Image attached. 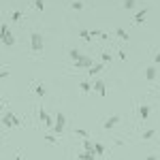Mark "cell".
<instances>
[{"mask_svg":"<svg viewBox=\"0 0 160 160\" xmlns=\"http://www.w3.org/2000/svg\"><path fill=\"white\" fill-rule=\"evenodd\" d=\"M15 160H24V158H22V156H15Z\"/></svg>","mask_w":160,"mask_h":160,"instance_id":"4dcf8cb0","label":"cell"},{"mask_svg":"<svg viewBox=\"0 0 160 160\" xmlns=\"http://www.w3.org/2000/svg\"><path fill=\"white\" fill-rule=\"evenodd\" d=\"M154 135H156V130H154V128H148V130H143V139H145V141L154 139Z\"/></svg>","mask_w":160,"mask_h":160,"instance_id":"2e32d148","label":"cell"},{"mask_svg":"<svg viewBox=\"0 0 160 160\" xmlns=\"http://www.w3.org/2000/svg\"><path fill=\"white\" fill-rule=\"evenodd\" d=\"M30 47H32V51H43V34L41 32H32L30 34Z\"/></svg>","mask_w":160,"mask_h":160,"instance_id":"3957f363","label":"cell"},{"mask_svg":"<svg viewBox=\"0 0 160 160\" xmlns=\"http://www.w3.org/2000/svg\"><path fill=\"white\" fill-rule=\"evenodd\" d=\"M68 56H71V60H73V62H79V60H81V56H83V53H81L79 49H71V51H68Z\"/></svg>","mask_w":160,"mask_h":160,"instance_id":"5bb4252c","label":"cell"},{"mask_svg":"<svg viewBox=\"0 0 160 160\" xmlns=\"http://www.w3.org/2000/svg\"><path fill=\"white\" fill-rule=\"evenodd\" d=\"M115 34H118V38H122V41H128V32H126L124 28H118Z\"/></svg>","mask_w":160,"mask_h":160,"instance_id":"9a60e30c","label":"cell"},{"mask_svg":"<svg viewBox=\"0 0 160 160\" xmlns=\"http://www.w3.org/2000/svg\"><path fill=\"white\" fill-rule=\"evenodd\" d=\"M92 64H94V58H90V56H81V60L75 62V66H77V68H90Z\"/></svg>","mask_w":160,"mask_h":160,"instance_id":"52a82bcc","label":"cell"},{"mask_svg":"<svg viewBox=\"0 0 160 160\" xmlns=\"http://www.w3.org/2000/svg\"><path fill=\"white\" fill-rule=\"evenodd\" d=\"M79 34H81V38H83V41H92V34H90L88 30H81Z\"/></svg>","mask_w":160,"mask_h":160,"instance_id":"d4e9b609","label":"cell"},{"mask_svg":"<svg viewBox=\"0 0 160 160\" xmlns=\"http://www.w3.org/2000/svg\"><path fill=\"white\" fill-rule=\"evenodd\" d=\"M81 90H83L86 94H90V92H92V83H90V81H81Z\"/></svg>","mask_w":160,"mask_h":160,"instance_id":"ffe728a7","label":"cell"},{"mask_svg":"<svg viewBox=\"0 0 160 160\" xmlns=\"http://www.w3.org/2000/svg\"><path fill=\"white\" fill-rule=\"evenodd\" d=\"M71 7H73L75 11H81V9H83V2H81V0H75V2L71 4Z\"/></svg>","mask_w":160,"mask_h":160,"instance_id":"7402d4cb","label":"cell"},{"mask_svg":"<svg viewBox=\"0 0 160 160\" xmlns=\"http://www.w3.org/2000/svg\"><path fill=\"white\" fill-rule=\"evenodd\" d=\"M145 15H148V7H143V9H139V11H137V15H135V24L139 26L141 22H145Z\"/></svg>","mask_w":160,"mask_h":160,"instance_id":"9c48e42d","label":"cell"},{"mask_svg":"<svg viewBox=\"0 0 160 160\" xmlns=\"http://www.w3.org/2000/svg\"><path fill=\"white\" fill-rule=\"evenodd\" d=\"M102 68H105V64H102V62H94L88 71H90V75H100V73H102Z\"/></svg>","mask_w":160,"mask_h":160,"instance_id":"30bf717a","label":"cell"},{"mask_svg":"<svg viewBox=\"0 0 160 160\" xmlns=\"http://www.w3.org/2000/svg\"><path fill=\"white\" fill-rule=\"evenodd\" d=\"M7 77H9V68H2V71H0V81L7 79Z\"/></svg>","mask_w":160,"mask_h":160,"instance_id":"4316f807","label":"cell"},{"mask_svg":"<svg viewBox=\"0 0 160 160\" xmlns=\"http://www.w3.org/2000/svg\"><path fill=\"white\" fill-rule=\"evenodd\" d=\"M118 58H120V60H124V62L128 60V56H126V51H122V49L118 51Z\"/></svg>","mask_w":160,"mask_h":160,"instance_id":"83f0119b","label":"cell"},{"mask_svg":"<svg viewBox=\"0 0 160 160\" xmlns=\"http://www.w3.org/2000/svg\"><path fill=\"white\" fill-rule=\"evenodd\" d=\"M45 141H47V143H51V145H53V143H58V139H56L53 135H45Z\"/></svg>","mask_w":160,"mask_h":160,"instance_id":"484cf974","label":"cell"},{"mask_svg":"<svg viewBox=\"0 0 160 160\" xmlns=\"http://www.w3.org/2000/svg\"><path fill=\"white\" fill-rule=\"evenodd\" d=\"M156 77H158V71H156V66H154V64H152V66H148V68H145V79H148V81H154Z\"/></svg>","mask_w":160,"mask_h":160,"instance_id":"ba28073f","label":"cell"},{"mask_svg":"<svg viewBox=\"0 0 160 160\" xmlns=\"http://www.w3.org/2000/svg\"><path fill=\"white\" fill-rule=\"evenodd\" d=\"M2 124H4V126H7V128H15V126H19V118H15V115H13V111H7V113H4V118H2Z\"/></svg>","mask_w":160,"mask_h":160,"instance_id":"277c9868","label":"cell"},{"mask_svg":"<svg viewBox=\"0 0 160 160\" xmlns=\"http://www.w3.org/2000/svg\"><path fill=\"white\" fill-rule=\"evenodd\" d=\"M34 9H37V11H43V9H45V2H43V0H34Z\"/></svg>","mask_w":160,"mask_h":160,"instance_id":"603a6c76","label":"cell"},{"mask_svg":"<svg viewBox=\"0 0 160 160\" xmlns=\"http://www.w3.org/2000/svg\"><path fill=\"white\" fill-rule=\"evenodd\" d=\"M83 149H86V152H94V141L83 139Z\"/></svg>","mask_w":160,"mask_h":160,"instance_id":"e0dca14e","label":"cell"},{"mask_svg":"<svg viewBox=\"0 0 160 160\" xmlns=\"http://www.w3.org/2000/svg\"><path fill=\"white\" fill-rule=\"evenodd\" d=\"M79 158L81 160H98V156H96V152H83Z\"/></svg>","mask_w":160,"mask_h":160,"instance_id":"4fadbf2b","label":"cell"},{"mask_svg":"<svg viewBox=\"0 0 160 160\" xmlns=\"http://www.w3.org/2000/svg\"><path fill=\"white\" fill-rule=\"evenodd\" d=\"M34 94H37V96H41V98H43V96H45V94H47V90H45V86H43V83H37V86H34Z\"/></svg>","mask_w":160,"mask_h":160,"instance_id":"7c38bea8","label":"cell"},{"mask_svg":"<svg viewBox=\"0 0 160 160\" xmlns=\"http://www.w3.org/2000/svg\"><path fill=\"white\" fill-rule=\"evenodd\" d=\"M92 90H94L98 96H107V83H105L102 79H94V83H92Z\"/></svg>","mask_w":160,"mask_h":160,"instance_id":"5b68a950","label":"cell"},{"mask_svg":"<svg viewBox=\"0 0 160 160\" xmlns=\"http://www.w3.org/2000/svg\"><path fill=\"white\" fill-rule=\"evenodd\" d=\"M156 64H160V51L154 56V66H156Z\"/></svg>","mask_w":160,"mask_h":160,"instance_id":"f1b7e54d","label":"cell"},{"mask_svg":"<svg viewBox=\"0 0 160 160\" xmlns=\"http://www.w3.org/2000/svg\"><path fill=\"white\" fill-rule=\"evenodd\" d=\"M64 128H66V115H64L62 111H58L56 118H53V132L60 137L62 132H64Z\"/></svg>","mask_w":160,"mask_h":160,"instance_id":"7a4b0ae2","label":"cell"},{"mask_svg":"<svg viewBox=\"0 0 160 160\" xmlns=\"http://www.w3.org/2000/svg\"><path fill=\"white\" fill-rule=\"evenodd\" d=\"M0 41H2V45H7V47H13V45H15V37L11 34V30H9L7 24H0Z\"/></svg>","mask_w":160,"mask_h":160,"instance_id":"6da1fadb","label":"cell"},{"mask_svg":"<svg viewBox=\"0 0 160 160\" xmlns=\"http://www.w3.org/2000/svg\"><path fill=\"white\" fill-rule=\"evenodd\" d=\"M139 115H141V120H148L149 118V107L148 105H141V107H139Z\"/></svg>","mask_w":160,"mask_h":160,"instance_id":"8fae6325","label":"cell"},{"mask_svg":"<svg viewBox=\"0 0 160 160\" xmlns=\"http://www.w3.org/2000/svg\"><path fill=\"white\" fill-rule=\"evenodd\" d=\"M137 7V0H124V9L126 11H130V9H135Z\"/></svg>","mask_w":160,"mask_h":160,"instance_id":"ac0fdd59","label":"cell"},{"mask_svg":"<svg viewBox=\"0 0 160 160\" xmlns=\"http://www.w3.org/2000/svg\"><path fill=\"white\" fill-rule=\"evenodd\" d=\"M100 62H102L105 66H107V64H109V62H111V56H109V53H107V51H102V53H100Z\"/></svg>","mask_w":160,"mask_h":160,"instance_id":"d6986e66","label":"cell"},{"mask_svg":"<svg viewBox=\"0 0 160 160\" xmlns=\"http://www.w3.org/2000/svg\"><path fill=\"white\" fill-rule=\"evenodd\" d=\"M145 160H158V158H156V156H148Z\"/></svg>","mask_w":160,"mask_h":160,"instance_id":"f546056e","label":"cell"},{"mask_svg":"<svg viewBox=\"0 0 160 160\" xmlns=\"http://www.w3.org/2000/svg\"><path fill=\"white\" fill-rule=\"evenodd\" d=\"M75 135H79V137H83V139H88V130H86V128H77V130H75Z\"/></svg>","mask_w":160,"mask_h":160,"instance_id":"cb8c5ba5","label":"cell"},{"mask_svg":"<svg viewBox=\"0 0 160 160\" xmlns=\"http://www.w3.org/2000/svg\"><path fill=\"white\" fill-rule=\"evenodd\" d=\"M120 122H122V118H120V115H111V118H107V120L102 122V128H105V130H111V128H115Z\"/></svg>","mask_w":160,"mask_h":160,"instance_id":"8992f818","label":"cell"},{"mask_svg":"<svg viewBox=\"0 0 160 160\" xmlns=\"http://www.w3.org/2000/svg\"><path fill=\"white\" fill-rule=\"evenodd\" d=\"M94 152H96V156L105 154V145H102V143H94Z\"/></svg>","mask_w":160,"mask_h":160,"instance_id":"44dd1931","label":"cell"}]
</instances>
